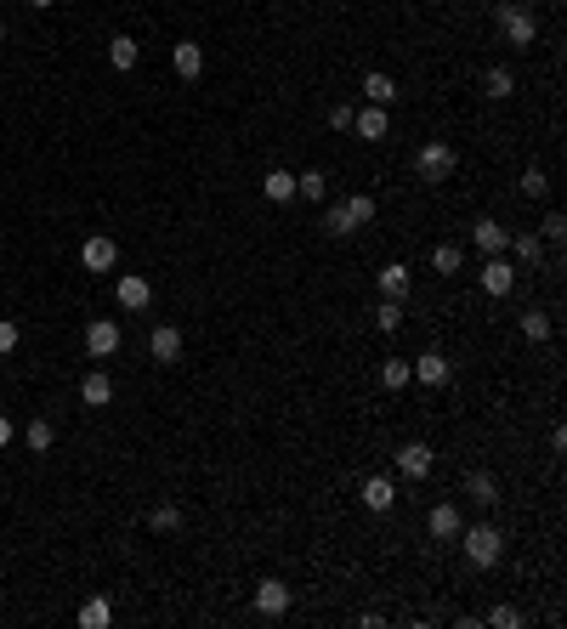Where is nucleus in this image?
Wrapping results in <instances>:
<instances>
[{
  "label": "nucleus",
  "mask_w": 567,
  "mask_h": 629,
  "mask_svg": "<svg viewBox=\"0 0 567 629\" xmlns=\"http://www.w3.org/2000/svg\"><path fill=\"white\" fill-rule=\"evenodd\" d=\"M459 544H466V561H471V568H499V556H506V533H499L494 521L459 528Z\"/></svg>",
  "instance_id": "f257e3e1"
},
{
  "label": "nucleus",
  "mask_w": 567,
  "mask_h": 629,
  "mask_svg": "<svg viewBox=\"0 0 567 629\" xmlns=\"http://www.w3.org/2000/svg\"><path fill=\"white\" fill-rule=\"evenodd\" d=\"M454 164H459V154L449 148L443 136H437V142H426V148L414 154V171H420V182H449V176H454Z\"/></svg>",
  "instance_id": "f03ea898"
},
{
  "label": "nucleus",
  "mask_w": 567,
  "mask_h": 629,
  "mask_svg": "<svg viewBox=\"0 0 567 629\" xmlns=\"http://www.w3.org/2000/svg\"><path fill=\"white\" fill-rule=\"evenodd\" d=\"M499 34H506L516 52H534V40H539L534 6H499Z\"/></svg>",
  "instance_id": "7ed1b4c3"
},
{
  "label": "nucleus",
  "mask_w": 567,
  "mask_h": 629,
  "mask_svg": "<svg viewBox=\"0 0 567 629\" xmlns=\"http://www.w3.org/2000/svg\"><path fill=\"white\" fill-rule=\"evenodd\" d=\"M477 278H482V296L506 301L511 289H516V261H506V256H488V261H482V272H477Z\"/></svg>",
  "instance_id": "20e7f679"
},
{
  "label": "nucleus",
  "mask_w": 567,
  "mask_h": 629,
  "mask_svg": "<svg viewBox=\"0 0 567 629\" xmlns=\"http://www.w3.org/2000/svg\"><path fill=\"white\" fill-rule=\"evenodd\" d=\"M431 465H437V448H431V443H403V448H397V476L426 482Z\"/></svg>",
  "instance_id": "39448f33"
},
{
  "label": "nucleus",
  "mask_w": 567,
  "mask_h": 629,
  "mask_svg": "<svg viewBox=\"0 0 567 629\" xmlns=\"http://www.w3.org/2000/svg\"><path fill=\"white\" fill-rule=\"evenodd\" d=\"M289 601H296V590H289L284 578H261V584H256V613H261V618H284Z\"/></svg>",
  "instance_id": "423d86ee"
},
{
  "label": "nucleus",
  "mask_w": 567,
  "mask_h": 629,
  "mask_svg": "<svg viewBox=\"0 0 567 629\" xmlns=\"http://www.w3.org/2000/svg\"><path fill=\"white\" fill-rule=\"evenodd\" d=\"M409 374H414L420 386H449L454 380V363L443 358V352H420V358L409 363Z\"/></svg>",
  "instance_id": "0eeeda50"
},
{
  "label": "nucleus",
  "mask_w": 567,
  "mask_h": 629,
  "mask_svg": "<svg viewBox=\"0 0 567 629\" xmlns=\"http://www.w3.org/2000/svg\"><path fill=\"white\" fill-rule=\"evenodd\" d=\"M114 261H119V249H114L109 233H97V239L80 244V267H86V272H114Z\"/></svg>",
  "instance_id": "6e6552de"
},
{
  "label": "nucleus",
  "mask_w": 567,
  "mask_h": 629,
  "mask_svg": "<svg viewBox=\"0 0 567 629\" xmlns=\"http://www.w3.org/2000/svg\"><path fill=\"white\" fill-rule=\"evenodd\" d=\"M114 301H119L125 312H142V306H148V301H154V284H148V278H142V272H125V278L114 284Z\"/></svg>",
  "instance_id": "1a4fd4ad"
},
{
  "label": "nucleus",
  "mask_w": 567,
  "mask_h": 629,
  "mask_svg": "<svg viewBox=\"0 0 567 629\" xmlns=\"http://www.w3.org/2000/svg\"><path fill=\"white\" fill-rule=\"evenodd\" d=\"M148 352H154V363H182V329L176 324H154Z\"/></svg>",
  "instance_id": "9d476101"
},
{
  "label": "nucleus",
  "mask_w": 567,
  "mask_h": 629,
  "mask_svg": "<svg viewBox=\"0 0 567 629\" xmlns=\"http://www.w3.org/2000/svg\"><path fill=\"white\" fill-rule=\"evenodd\" d=\"M171 69L182 80H199L204 74V46H199V40H176V46H171Z\"/></svg>",
  "instance_id": "9b49d317"
},
{
  "label": "nucleus",
  "mask_w": 567,
  "mask_h": 629,
  "mask_svg": "<svg viewBox=\"0 0 567 629\" xmlns=\"http://www.w3.org/2000/svg\"><path fill=\"white\" fill-rule=\"evenodd\" d=\"M352 131H358L364 142H386V131H392V108H374V102H369L364 114H352Z\"/></svg>",
  "instance_id": "f8f14e48"
},
{
  "label": "nucleus",
  "mask_w": 567,
  "mask_h": 629,
  "mask_svg": "<svg viewBox=\"0 0 567 629\" xmlns=\"http://www.w3.org/2000/svg\"><path fill=\"white\" fill-rule=\"evenodd\" d=\"M86 352H91V358H114V352H119V324L114 318H97L86 329Z\"/></svg>",
  "instance_id": "ddd939ff"
},
{
  "label": "nucleus",
  "mask_w": 567,
  "mask_h": 629,
  "mask_svg": "<svg viewBox=\"0 0 567 629\" xmlns=\"http://www.w3.org/2000/svg\"><path fill=\"white\" fill-rule=\"evenodd\" d=\"M80 403H86V408H109V403H114V380H109L102 369L80 374Z\"/></svg>",
  "instance_id": "4468645a"
},
{
  "label": "nucleus",
  "mask_w": 567,
  "mask_h": 629,
  "mask_svg": "<svg viewBox=\"0 0 567 629\" xmlns=\"http://www.w3.org/2000/svg\"><path fill=\"white\" fill-rule=\"evenodd\" d=\"M392 505H397V482H392V476H369V482H364V511L386 516Z\"/></svg>",
  "instance_id": "2eb2a0df"
},
{
  "label": "nucleus",
  "mask_w": 567,
  "mask_h": 629,
  "mask_svg": "<svg viewBox=\"0 0 567 629\" xmlns=\"http://www.w3.org/2000/svg\"><path fill=\"white\" fill-rule=\"evenodd\" d=\"M506 239H511V233H506L499 221H488V216H482V221L471 227V244L482 249V256H506Z\"/></svg>",
  "instance_id": "dca6fc26"
},
{
  "label": "nucleus",
  "mask_w": 567,
  "mask_h": 629,
  "mask_svg": "<svg viewBox=\"0 0 567 629\" xmlns=\"http://www.w3.org/2000/svg\"><path fill=\"white\" fill-rule=\"evenodd\" d=\"M426 528H431V539H459V528H466V521H459V511L449 505V499H443V505H431V516H426Z\"/></svg>",
  "instance_id": "f3484780"
},
{
  "label": "nucleus",
  "mask_w": 567,
  "mask_h": 629,
  "mask_svg": "<svg viewBox=\"0 0 567 629\" xmlns=\"http://www.w3.org/2000/svg\"><path fill=\"white\" fill-rule=\"evenodd\" d=\"M261 199L267 204H289L296 199V171H267L261 176Z\"/></svg>",
  "instance_id": "a211bd4d"
},
{
  "label": "nucleus",
  "mask_w": 567,
  "mask_h": 629,
  "mask_svg": "<svg viewBox=\"0 0 567 629\" xmlns=\"http://www.w3.org/2000/svg\"><path fill=\"white\" fill-rule=\"evenodd\" d=\"M409 284H414V272H409L403 261H386V267H381V296L403 301V296H409Z\"/></svg>",
  "instance_id": "6ab92c4d"
},
{
  "label": "nucleus",
  "mask_w": 567,
  "mask_h": 629,
  "mask_svg": "<svg viewBox=\"0 0 567 629\" xmlns=\"http://www.w3.org/2000/svg\"><path fill=\"white\" fill-rule=\"evenodd\" d=\"M506 249H511V261H528V267L544 261V239H539V233H511Z\"/></svg>",
  "instance_id": "aec40b11"
},
{
  "label": "nucleus",
  "mask_w": 567,
  "mask_h": 629,
  "mask_svg": "<svg viewBox=\"0 0 567 629\" xmlns=\"http://www.w3.org/2000/svg\"><path fill=\"white\" fill-rule=\"evenodd\" d=\"M109 62H114L119 74H131L137 62H142V46H137L131 34H114V40H109Z\"/></svg>",
  "instance_id": "412c9836"
},
{
  "label": "nucleus",
  "mask_w": 567,
  "mask_h": 629,
  "mask_svg": "<svg viewBox=\"0 0 567 629\" xmlns=\"http://www.w3.org/2000/svg\"><path fill=\"white\" fill-rule=\"evenodd\" d=\"M364 97L374 102V108H392V102H397V80H392V74H381V69L364 74Z\"/></svg>",
  "instance_id": "4be33fe9"
},
{
  "label": "nucleus",
  "mask_w": 567,
  "mask_h": 629,
  "mask_svg": "<svg viewBox=\"0 0 567 629\" xmlns=\"http://www.w3.org/2000/svg\"><path fill=\"white\" fill-rule=\"evenodd\" d=\"M296 199L324 204V199H329V176H324V171H301V176H296Z\"/></svg>",
  "instance_id": "5701e85b"
},
{
  "label": "nucleus",
  "mask_w": 567,
  "mask_h": 629,
  "mask_svg": "<svg viewBox=\"0 0 567 629\" xmlns=\"http://www.w3.org/2000/svg\"><path fill=\"white\" fill-rule=\"evenodd\" d=\"M466 493L477 499V505H488V511L499 505V482H494L488 471H471V476H466Z\"/></svg>",
  "instance_id": "b1692460"
},
{
  "label": "nucleus",
  "mask_w": 567,
  "mask_h": 629,
  "mask_svg": "<svg viewBox=\"0 0 567 629\" xmlns=\"http://www.w3.org/2000/svg\"><path fill=\"white\" fill-rule=\"evenodd\" d=\"M114 624V606H109V596H91L86 606H80V629H109Z\"/></svg>",
  "instance_id": "393cba45"
},
{
  "label": "nucleus",
  "mask_w": 567,
  "mask_h": 629,
  "mask_svg": "<svg viewBox=\"0 0 567 629\" xmlns=\"http://www.w3.org/2000/svg\"><path fill=\"white\" fill-rule=\"evenodd\" d=\"M482 91H488L494 102H506V97L516 91V74H511V69H499V62H494V69L482 74Z\"/></svg>",
  "instance_id": "a878e982"
},
{
  "label": "nucleus",
  "mask_w": 567,
  "mask_h": 629,
  "mask_svg": "<svg viewBox=\"0 0 567 629\" xmlns=\"http://www.w3.org/2000/svg\"><path fill=\"white\" fill-rule=\"evenodd\" d=\"M459 267H466V249H459V244H437V249H431V272H443V278H454Z\"/></svg>",
  "instance_id": "bb28decb"
},
{
  "label": "nucleus",
  "mask_w": 567,
  "mask_h": 629,
  "mask_svg": "<svg viewBox=\"0 0 567 629\" xmlns=\"http://www.w3.org/2000/svg\"><path fill=\"white\" fill-rule=\"evenodd\" d=\"M516 329H522V341H551V312H522L516 318Z\"/></svg>",
  "instance_id": "cd10ccee"
},
{
  "label": "nucleus",
  "mask_w": 567,
  "mask_h": 629,
  "mask_svg": "<svg viewBox=\"0 0 567 629\" xmlns=\"http://www.w3.org/2000/svg\"><path fill=\"white\" fill-rule=\"evenodd\" d=\"M374 329H381V334H397V329H403V301L381 296V306H374Z\"/></svg>",
  "instance_id": "c85d7f7f"
},
{
  "label": "nucleus",
  "mask_w": 567,
  "mask_h": 629,
  "mask_svg": "<svg viewBox=\"0 0 567 629\" xmlns=\"http://www.w3.org/2000/svg\"><path fill=\"white\" fill-rule=\"evenodd\" d=\"M324 233H329V239H352V233H358V227H352V216H346V204H341V199H335V204L324 210Z\"/></svg>",
  "instance_id": "c756f323"
},
{
  "label": "nucleus",
  "mask_w": 567,
  "mask_h": 629,
  "mask_svg": "<svg viewBox=\"0 0 567 629\" xmlns=\"http://www.w3.org/2000/svg\"><path fill=\"white\" fill-rule=\"evenodd\" d=\"M24 443H29L34 454H52V443H57V426H52V419H29V431H24Z\"/></svg>",
  "instance_id": "7c9ffc66"
},
{
  "label": "nucleus",
  "mask_w": 567,
  "mask_h": 629,
  "mask_svg": "<svg viewBox=\"0 0 567 629\" xmlns=\"http://www.w3.org/2000/svg\"><path fill=\"white\" fill-rule=\"evenodd\" d=\"M341 204H346V216H352V227H358V233L374 221V199H369V193H352V199H341Z\"/></svg>",
  "instance_id": "2f4dec72"
},
{
  "label": "nucleus",
  "mask_w": 567,
  "mask_h": 629,
  "mask_svg": "<svg viewBox=\"0 0 567 629\" xmlns=\"http://www.w3.org/2000/svg\"><path fill=\"white\" fill-rule=\"evenodd\" d=\"M409 380H414V374H409L403 358H386V363H381V386H386V391H403Z\"/></svg>",
  "instance_id": "473e14b6"
},
{
  "label": "nucleus",
  "mask_w": 567,
  "mask_h": 629,
  "mask_svg": "<svg viewBox=\"0 0 567 629\" xmlns=\"http://www.w3.org/2000/svg\"><path fill=\"white\" fill-rule=\"evenodd\" d=\"M516 193H522V199H551V176H544V171H522Z\"/></svg>",
  "instance_id": "72a5a7b5"
},
{
  "label": "nucleus",
  "mask_w": 567,
  "mask_h": 629,
  "mask_svg": "<svg viewBox=\"0 0 567 629\" xmlns=\"http://www.w3.org/2000/svg\"><path fill=\"white\" fill-rule=\"evenodd\" d=\"M148 528H154V533H176V528H182V511H176V505H154Z\"/></svg>",
  "instance_id": "f704fd0d"
},
{
  "label": "nucleus",
  "mask_w": 567,
  "mask_h": 629,
  "mask_svg": "<svg viewBox=\"0 0 567 629\" xmlns=\"http://www.w3.org/2000/svg\"><path fill=\"white\" fill-rule=\"evenodd\" d=\"M539 239H551V244H562V239H567V216H562V210H551V216H544Z\"/></svg>",
  "instance_id": "c9c22d12"
},
{
  "label": "nucleus",
  "mask_w": 567,
  "mask_h": 629,
  "mask_svg": "<svg viewBox=\"0 0 567 629\" xmlns=\"http://www.w3.org/2000/svg\"><path fill=\"white\" fill-rule=\"evenodd\" d=\"M482 624H499V629H516V624H522V613H516V606H488V618H482Z\"/></svg>",
  "instance_id": "e433bc0d"
},
{
  "label": "nucleus",
  "mask_w": 567,
  "mask_h": 629,
  "mask_svg": "<svg viewBox=\"0 0 567 629\" xmlns=\"http://www.w3.org/2000/svg\"><path fill=\"white\" fill-rule=\"evenodd\" d=\"M17 341H24V329H17L12 318H0V358H6V352H17Z\"/></svg>",
  "instance_id": "4c0bfd02"
},
{
  "label": "nucleus",
  "mask_w": 567,
  "mask_h": 629,
  "mask_svg": "<svg viewBox=\"0 0 567 629\" xmlns=\"http://www.w3.org/2000/svg\"><path fill=\"white\" fill-rule=\"evenodd\" d=\"M352 114H358L352 102H335V108H329V125H335V131H352Z\"/></svg>",
  "instance_id": "58836bf2"
},
{
  "label": "nucleus",
  "mask_w": 567,
  "mask_h": 629,
  "mask_svg": "<svg viewBox=\"0 0 567 629\" xmlns=\"http://www.w3.org/2000/svg\"><path fill=\"white\" fill-rule=\"evenodd\" d=\"M6 443H12V419L0 414V448H6Z\"/></svg>",
  "instance_id": "ea45409f"
},
{
  "label": "nucleus",
  "mask_w": 567,
  "mask_h": 629,
  "mask_svg": "<svg viewBox=\"0 0 567 629\" xmlns=\"http://www.w3.org/2000/svg\"><path fill=\"white\" fill-rule=\"evenodd\" d=\"M29 6H34V12H46V6H57V0H29Z\"/></svg>",
  "instance_id": "a19ab883"
},
{
  "label": "nucleus",
  "mask_w": 567,
  "mask_h": 629,
  "mask_svg": "<svg viewBox=\"0 0 567 629\" xmlns=\"http://www.w3.org/2000/svg\"><path fill=\"white\" fill-rule=\"evenodd\" d=\"M506 6H534V0H506Z\"/></svg>",
  "instance_id": "79ce46f5"
},
{
  "label": "nucleus",
  "mask_w": 567,
  "mask_h": 629,
  "mask_svg": "<svg viewBox=\"0 0 567 629\" xmlns=\"http://www.w3.org/2000/svg\"><path fill=\"white\" fill-rule=\"evenodd\" d=\"M0 40H6V17H0Z\"/></svg>",
  "instance_id": "37998d69"
}]
</instances>
